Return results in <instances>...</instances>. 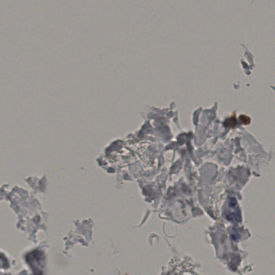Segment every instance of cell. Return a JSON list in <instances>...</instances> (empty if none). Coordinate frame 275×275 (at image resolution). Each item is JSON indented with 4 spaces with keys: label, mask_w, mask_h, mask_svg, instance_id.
I'll return each instance as SVG.
<instances>
[{
    "label": "cell",
    "mask_w": 275,
    "mask_h": 275,
    "mask_svg": "<svg viewBox=\"0 0 275 275\" xmlns=\"http://www.w3.org/2000/svg\"><path fill=\"white\" fill-rule=\"evenodd\" d=\"M239 119L241 122L244 125H248L251 123V119L250 118L248 117V116H245V115H241L240 116Z\"/></svg>",
    "instance_id": "cell-2"
},
{
    "label": "cell",
    "mask_w": 275,
    "mask_h": 275,
    "mask_svg": "<svg viewBox=\"0 0 275 275\" xmlns=\"http://www.w3.org/2000/svg\"><path fill=\"white\" fill-rule=\"evenodd\" d=\"M225 124L227 126H230L231 127L235 126L236 124V119L235 116H234L233 117L229 119L226 120L225 122Z\"/></svg>",
    "instance_id": "cell-1"
}]
</instances>
